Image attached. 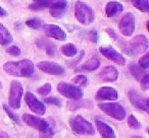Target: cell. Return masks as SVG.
Masks as SVG:
<instances>
[{"mask_svg": "<svg viewBox=\"0 0 149 138\" xmlns=\"http://www.w3.org/2000/svg\"><path fill=\"white\" fill-rule=\"evenodd\" d=\"M3 70L11 76L31 77L35 72V65L29 59L9 61L3 65Z\"/></svg>", "mask_w": 149, "mask_h": 138, "instance_id": "cell-1", "label": "cell"}, {"mask_svg": "<svg viewBox=\"0 0 149 138\" xmlns=\"http://www.w3.org/2000/svg\"><path fill=\"white\" fill-rule=\"evenodd\" d=\"M74 16L81 25H89L95 21L94 10L83 1H77L74 4Z\"/></svg>", "mask_w": 149, "mask_h": 138, "instance_id": "cell-2", "label": "cell"}, {"mask_svg": "<svg viewBox=\"0 0 149 138\" xmlns=\"http://www.w3.org/2000/svg\"><path fill=\"white\" fill-rule=\"evenodd\" d=\"M70 126L74 133L79 135H94L95 128L88 120L83 118L82 116L77 115L70 118Z\"/></svg>", "mask_w": 149, "mask_h": 138, "instance_id": "cell-3", "label": "cell"}, {"mask_svg": "<svg viewBox=\"0 0 149 138\" xmlns=\"http://www.w3.org/2000/svg\"><path fill=\"white\" fill-rule=\"evenodd\" d=\"M24 95V89L23 85L19 81L13 80L9 87V93H8V105L11 109L19 110L21 108V102L22 97Z\"/></svg>", "mask_w": 149, "mask_h": 138, "instance_id": "cell-4", "label": "cell"}, {"mask_svg": "<svg viewBox=\"0 0 149 138\" xmlns=\"http://www.w3.org/2000/svg\"><path fill=\"white\" fill-rule=\"evenodd\" d=\"M98 108L104 114L113 118V119L118 120V121L124 120L127 116V112L125 108L118 103H101L98 104Z\"/></svg>", "mask_w": 149, "mask_h": 138, "instance_id": "cell-5", "label": "cell"}, {"mask_svg": "<svg viewBox=\"0 0 149 138\" xmlns=\"http://www.w3.org/2000/svg\"><path fill=\"white\" fill-rule=\"evenodd\" d=\"M57 91L64 97H68L72 101L81 100L83 97V91L79 87L72 83L60 82L57 84Z\"/></svg>", "mask_w": 149, "mask_h": 138, "instance_id": "cell-6", "label": "cell"}, {"mask_svg": "<svg viewBox=\"0 0 149 138\" xmlns=\"http://www.w3.org/2000/svg\"><path fill=\"white\" fill-rule=\"evenodd\" d=\"M118 30L123 36L126 37L132 36L135 31V15L131 12L126 13L120 21Z\"/></svg>", "mask_w": 149, "mask_h": 138, "instance_id": "cell-7", "label": "cell"}, {"mask_svg": "<svg viewBox=\"0 0 149 138\" xmlns=\"http://www.w3.org/2000/svg\"><path fill=\"white\" fill-rule=\"evenodd\" d=\"M38 69L50 75H62L65 72V69L62 65L52 61H40L36 65Z\"/></svg>", "mask_w": 149, "mask_h": 138, "instance_id": "cell-8", "label": "cell"}, {"mask_svg": "<svg viewBox=\"0 0 149 138\" xmlns=\"http://www.w3.org/2000/svg\"><path fill=\"white\" fill-rule=\"evenodd\" d=\"M25 101L27 106L30 108L32 112H34L35 114L39 116H43L46 113V107L40 100L37 99L34 93H27L25 95Z\"/></svg>", "mask_w": 149, "mask_h": 138, "instance_id": "cell-9", "label": "cell"}, {"mask_svg": "<svg viewBox=\"0 0 149 138\" xmlns=\"http://www.w3.org/2000/svg\"><path fill=\"white\" fill-rule=\"evenodd\" d=\"M129 45H130L133 56H136L138 54L144 53V52L147 51V49H148V40L144 35H138L135 36L129 42Z\"/></svg>", "mask_w": 149, "mask_h": 138, "instance_id": "cell-10", "label": "cell"}, {"mask_svg": "<svg viewBox=\"0 0 149 138\" xmlns=\"http://www.w3.org/2000/svg\"><path fill=\"white\" fill-rule=\"evenodd\" d=\"M99 51L104 57L116 63L118 65H125L126 64V59L124 56L120 52L116 51L114 48H112L111 46H102L99 48Z\"/></svg>", "mask_w": 149, "mask_h": 138, "instance_id": "cell-11", "label": "cell"}, {"mask_svg": "<svg viewBox=\"0 0 149 138\" xmlns=\"http://www.w3.org/2000/svg\"><path fill=\"white\" fill-rule=\"evenodd\" d=\"M23 121L28 126L35 128V129H38L39 131H43V130L47 129L50 126L49 122L47 120H44L40 117H37V116L30 115V114H24Z\"/></svg>", "mask_w": 149, "mask_h": 138, "instance_id": "cell-12", "label": "cell"}, {"mask_svg": "<svg viewBox=\"0 0 149 138\" xmlns=\"http://www.w3.org/2000/svg\"><path fill=\"white\" fill-rule=\"evenodd\" d=\"M129 100H130L131 104L133 106L137 108L139 110H142V111L148 113L149 108H148V99L146 97H143L141 95L138 91H134V89H131L128 93Z\"/></svg>", "mask_w": 149, "mask_h": 138, "instance_id": "cell-13", "label": "cell"}, {"mask_svg": "<svg viewBox=\"0 0 149 138\" xmlns=\"http://www.w3.org/2000/svg\"><path fill=\"white\" fill-rule=\"evenodd\" d=\"M43 31L48 38L58 40V41H65L66 34L60 27L56 25H43Z\"/></svg>", "mask_w": 149, "mask_h": 138, "instance_id": "cell-14", "label": "cell"}, {"mask_svg": "<svg viewBox=\"0 0 149 138\" xmlns=\"http://www.w3.org/2000/svg\"><path fill=\"white\" fill-rule=\"evenodd\" d=\"M95 99L97 101H116L118 99V93L111 87H102L97 91Z\"/></svg>", "mask_w": 149, "mask_h": 138, "instance_id": "cell-15", "label": "cell"}, {"mask_svg": "<svg viewBox=\"0 0 149 138\" xmlns=\"http://www.w3.org/2000/svg\"><path fill=\"white\" fill-rule=\"evenodd\" d=\"M98 77L103 82H113L118 78V70L114 66H105L98 73Z\"/></svg>", "mask_w": 149, "mask_h": 138, "instance_id": "cell-16", "label": "cell"}, {"mask_svg": "<svg viewBox=\"0 0 149 138\" xmlns=\"http://www.w3.org/2000/svg\"><path fill=\"white\" fill-rule=\"evenodd\" d=\"M105 32L110 36V37L112 38V39L114 40V41L116 42V43H118V47H120V49L123 50V52H124V53H126L127 55L133 56V53H132V51H131V48H130V45H129V42L128 41H125L124 39H122V38H120V36H118V34H116V32L113 31V30L110 29V27L106 29Z\"/></svg>", "mask_w": 149, "mask_h": 138, "instance_id": "cell-17", "label": "cell"}, {"mask_svg": "<svg viewBox=\"0 0 149 138\" xmlns=\"http://www.w3.org/2000/svg\"><path fill=\"white\" fill-rule=\"evenodd\" d=\"M95 125L102 138H116L114 130L105 122L101 121V120H96Z\"/></svg>", "mask_w": 149, "mask_h": 138, "instance_id": "cell-18", "label": "cell"}, {"mask_svg": "<svg viewBox=\"0 0 149 138\" xmlns=\"http://www.w3.org/2000/svg\"><path fill=\"white\" fill-rule=\"evenodd\" d=\"M124 9L122 3L116 2V1H110L105 5V14L108 17H113L120 13Z\"/></svg>", "mask_w": 149, "mask_h": 138, "instance_id": "cell-19", "label": "cell"}, {"mask_svg": "<svg viewBox=\"0 0 149 138\" xmlns=\"http://www.w3.org/2000/svg\"><path fill=\"white\" fill-rule=\"evenodd\" d=\"M35 3H38L41 5L43 8H54V7L58 6H65L68 5V1L66 0H33Z\"/></svg>", "mask_w": 149, "mask_h": 138, "instance_id": "cell-20", "label": "cell"}, {"mask_svg": "<svg viewBox=\"0 0 149 138\" xmlns=\"http://www.w3.org/2000/svg\"><path fill=\"white\" fill-rule=\"evenodd\" d=\"M13 38L9 31L0 23V45L7 46L10 43H13Z\"/></svg>", "mask_w": 149, "mask_h": 138, "instance_id": "cell-21", "label": "cell"}, {"mask_svg": "<svg viewBox=\"0 0 149 138\" xmlns=\"http://www.w3.org/2000/svg\"><path fill=\"white\" fill-rule=\"evenodd\" d=\"M37 45L39 46L40 48H44V50L46 51L48 56L50 57H53L55 55V52H56V48L55 45L53 43H51L50 41H47V40H39L37 42Z\"/></svg>", "mask_w": 149, "mask_h": 138, "instance_id": "cell-22", "label": "cell"}, {"mask_svg": "<svg viewBox=\"0 0 149 138\" xmlns=\"http://www.w3.org/2000/svg\"><path fill=\"white\" fill-rule=\"evenodd\" d=\"M100 66V61L97 58H91V59L87 60L78 70H85V71H94L98 69Z\"/></svg>", "mask_w": 149, "mask_h": 138, "instance_id": "cell-23", "label": "cell"}, {"mask_svg": "<svg viewBox=\"0 0 149 138\" xmlns=\"http://www.w3.org/2000/svg\"><path fill=\"white\" fill-rule=\"evenodd\" d=\"M129 70H130L132 76H134V78L137 79V80H139V81H140L141 79H142L143 77L147 74V72H146L145 69L141 68L140 66L136 65V64H131V65L129 66Z\"/></svg>", "mask_w": 149, "mask_h": 138, "instance_id": "cell-24", "label": "cell"}, {"mask_svg": "<svg viewBox=\"0 0 149 138\" xmlns=\"http://www.w3.org/2000/svg\"><path fill=\"white\" fill-rule=\"evenodd\" d=\"M92 104L91 102L87 101V100H77V101L68 102V108L70 111H74L77 109H81V108H91Z\"/></svg>", "mask_w": 149, "mask_h": 138, "instance_id": "cell-25", "label": "cell"}, {"mask_svg": "<svg viewBox=\"0 0 149 138\" xmlns=\"http://www.w3.org/2000/svg\"><path fill=\"white\" fill-rule=\"evenodd\" d=\"M61 53L63 54L65 57H74V56L77 55V47L72 43H68V44H64L63 46L61 47L60 49Z\"/></svg>", "mask_w": 149, "mask_h": 138, "instance_id": "cell-26", "label": "cell"}, {"mask_svg": "<svg viewBox=\"0 0 149 138\" xmlns=\"http://www.w3.org/2000/svg\"><path fill=\"white\" fill-rule=\"evenodd\" d=\"M133 6L136 7L138 10L142 12H148L149 11V2L148 0H130Z\"/></svg>", "mask_w": 149, "mask_h": 138, "instance_id": "cell-27", "label": "cell"}, {"mask_svg": "<svg viewBox=\"0 0 149 138\" xmlns=\"http://www.w3.org/2000/svg\"><path fill=\"white\" fill-rule=\"evenodd\" d=\"M66 10H68V5H65V6H58L54 7V8H50L49 13L51 16L55 17V19H60L66 12Z\"/></svg>", "mask_w": 149, "mask_h": 138, "instance_id": "cell-28", "label": "cell"}, {"mask_svg": "<svg viewBox=\"0 0 149 138\" xmlns=\"http://www.w3.org/2000/svg\"><path fill=\"white\" fill-rule=\"evenodd\" d=\"M72 82L74 83V85L85 87L88 83V79H87V76H85V75H83V74H80V75H77V76H74V78L72 79Z\"/></svg>", "mask_w": 149, "mask_h": 138, "instance_id": "cell-29", "label": "cell"}, {"mask_svg": "<svg viewBox=\"0 0 149 138\" xmlns=\"http://www.w3.org/2000/svg\"><path fill=\"white\" fill-rule=\"evenodd\" d=\"M26 25L33 30H38V29H40V27H42V25H43V21H41V19H31L26 21Z\"/></svg>", "mask_w": 149, "mask_h": 138, "instance_id": "cell-30", "label": "cell"}, {"mask_svg": "<svg viewBox=\"0 0 149 138\" xmlns=\"http://www.w3.org/2000/svg\"><path fill=\"white\" fill-rule=\"evenodd\" d=\"M128 125L132 129H140L141 128V123L134 115H130L128 117Z\"/></svg>", "mask_w": 149, "mask_h": 138, "instance_id": "cell-31", "label": "cell"}, {"mask_svg": "<svg viewBox=\"0 0 149 138\" xmlns=\"http://www.w3.org/2000/svg\"><path fill=\"white\" fill-rule=\"evenodd\" d=\"M52 91V85L50 83H45L43 84L42 87H38L37 89V93L41 95H48Z\"/></svg>", "mask_w": 149, "mask_h": 138, "instance_id": "cell-32", "label": "cell"}, {"mask_svg": "<svg viewBox=\"0 0 149 138\" xmlns=\"http://www.w3.org/2000/svg\"><path fill=\"white\" fill-rule=\"evenodd\" d=\"M3 110H4V112L6 113V115L8 116L9 118H10V120H13L15 123H17V124H19V125H21V121H19V117H17V115H15V113H13V111H11L10 109H9L7 106H3Z\"/></svg>", "mask_w": 149, "mask_h": 138, "instance_id": "cell-33", "label": "cell"}, {"mask_svg": "<svg viewBox=\"0 0 149 138\" xmlns=\"http://www.w3.org/2000/svg\"><path fill=\"white\" fill-rule=\"evenodd\" d=\"M54 136V130L51 126L43 131H39V138H53Z\"/></svg>", "mask_w": 149, "mask_h": 138, "instance_id": "cell-34", "label": "cell"}, {"mask_svg": "<svg viewBox=\"0 0 149 138\" xmlns=\"http://www.w3.org/2000/svg\"><path fill=\"white\" fill-rule=\"evenodd\" d=\"M138 65L140 66L141 68H143V69H145L146 70L147 68L149 67V55L148 54H145V55H143L142 57L139 59V62H138Z\"/></svg>", "mask_w": 149, "mask_h": 138, "instance_id": "cell-35", "label": "cell"}, {"mask_svg": "<svg viewBox=\"0 0 149 138\" xmlns=\"http://www.w3.org/2000/svg\"><path fill=\"white\" fill-rule=\"evenodd\" d=\"M6 53H8L9 55H13V56H19L21 55V49H19L17 46H10V47H8L6 49Z\"/></svg>", "mask_w": 149, "mask_h": 138, "instance_id": "cell-36", "label": "cell"}, {"mask_svg": "<svg viewBox=\"0 0 149 138\" xmlns=\"http://www.w3.org/2000/svg\"><path fill=\"white\" fill-rule=\"evenodd\" d=\"M45 103L49 104V105H52V106H56V107H60V106H61V101H60L59 99H57V97H46Z\"/></svg>", "mask_w": 149, "mask_h": 138, "instance_id": "cell-37", "label": "cell"}, {"mask_svg": "<svg viewBox=\"0 0 149 138\" xmlns=\"http://www.w3.org/2000/svg\"><path fill=\"white\" fill-rule=\"evenodd\" d=\"M140 84H141V87H142L144 91H147L149 87V74L147 73L144 77L140 80Z\"/></svg>", "mask_w": 149, "mask_h": 138, "instance_id": "cell-38", "label": "cell"}, {"mask_svg": "<svg viewBox=\"0 0 149 138\" xmlns=\"http://www.w3.org/2000/svg\"><path fill=\"white\" fill-rule=\"evenodd\" d=\"M88 39H89L91 42H93V43H97L98 40H99V36H98V33L96 31L89 32V34H88Z\"/></svg>", "mask_w": 149, "mask_h": 138, "instance_id": "cell-39", "label": "cell"}, {"mask_svg": "<svg viewBox=\"0 0 149 138\" xmlns=\"http://www.w3.org/2000/svg\"><path fill=\"white\" fill-rule=\"evenodd\" d=\"M29 8L31 9V10H42V9H44L41 5H39L38 3H35V2H33L32 4H30Z\"/></svg>", "mask_w": 149, "mask_h": 138, "instance_id": "cell-40", "label": "cell"}, {"mask_svg": "<svg viewBox=\"0 0 149 138\" xmlns=\"http://www.w3.org/2000/svg\"><path fill=\"white\" fill-rule=\"evenodd\" d=\"M6 15H7V11L2 6H0V16H6Z\"/></svg>", "mask_w": 149, "mask_h": 138, "instance_id": "cell-41", "label": "cell"}, {"mask_svg": "<svg viewBox=\"0 0 149 138\" xmlns=\"http://www.w3.org/2000/svg\"><path fill=\"white\" fill-rule=\"evenodd\" d=\"M0 138H10L9 135L4 131H0Z\"/></svg>", "mask_w": 149, "mask_h": 138, "instance_id": "cell-42", "label": "cell"}, {"mask_svg": "<svg viewBox=\"0 0 149 138\" xmlns=\"http://www.w3.org/2000/svg\"><path fill=\"white\" fill-rule=\"evenodd\" d=\"M131 138H143V137H141V136H139V135H135V136H132Z\"/></svg>", "mask_w": 149, "mask_h": 138, "instance_id": "cell-43", "label": "cell"}]
</instances>
